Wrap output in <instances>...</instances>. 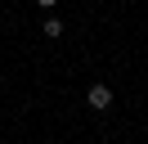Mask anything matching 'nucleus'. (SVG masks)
Here are the masks:
<instances>
[{
  "instance_id": "nucleus-2",
  "label": "nucleus",
  "mask_w": 148,
  "mask_h": 144,
  "mask_svg": "<svg viewBox=\"0 0 148 144\" xmlns=\"http://www.w3.org/2000/svg\"><path fill=\"white\" fill-rule=\"evenodd\" d=\"M45 36H63V23L58 18H45Z\"/></svg>"
},
{
  "instance_id": "nucleus-1",
  "label": "nucleus",
  "mask_w": 148,
  "mask_h": 144,
  "mask_svg": "<svg viewBox=\"0 0 148 144\" xmlns=\"http://www.w3.org/2000/svg\"><path fill=\"white\" fill-rule=\"evenodd\" d=\"M85 104H90L94 113H108V108H112V90L99 81V86H90V90H85Z\"/></svg>"
},
{
  "instance_id": "nucleus-3",
  "label": "nucleus",
  "mask_w": 148,
  "mask_h": 144,
  "mask_svg": "<svg viewBox=\"0 0 148 144\" xmlns=\"http://www.w3.org/2000/svg\"><path fill=\"white\" fill-rule=\"evenodd\" d=\"M36 5H40V9H54V5H58V0H36Z\"/></svg>"
}]
</instances>
